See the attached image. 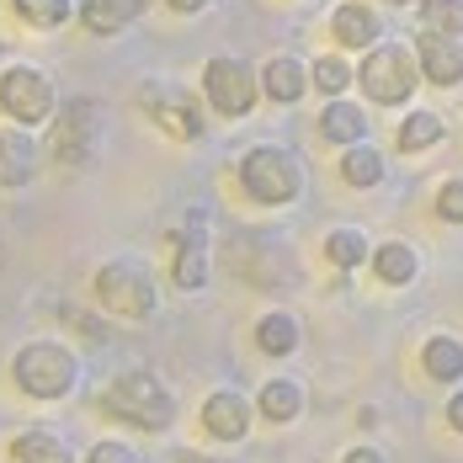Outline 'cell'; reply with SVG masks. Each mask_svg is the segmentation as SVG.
<instances>
[{"instance_id": "obj_1", "label": "cell", "mask_w": 463, "mask_h": 463, "mask_svg": "<svg viewBox=\"0 0 463 463\" xmlns=\"http://www.w3.org/2000/svg\"><path fill=\"white\" fill-rule=\"evenodd\" d=\"M11 383L27 394V400H64V394H75V383H80V357L64 346V341H53V335H38V341H22L16 346V357H11Z\"/></svg>"}, {"instance_id": "obj_2", "label": "cell", "mask_w": 463, "mask_h": 463, "mask_svg": "<svg viewBox=\"0 0 463 463\" xmlns=\"http://www.w3.org/2000/svg\"><path fill=\"white\" fill-rule=\"evenodd\" d=\"M101 405H107V416L128 420V426H139V431H165V426L176 420V394H171L149 368H123L107 383Z\"/></svg>"}, {"instance_id": "obj_3", "label": "cell", "mask_w": 463, "mask_h": 463, "mask_svg": "<svg viewBox=\"0 0 463 463\" xmlns=\"http://www.w3.org/2000/svg\"><path fill=\"white\" fill-rule=\"evenodd\" d=\"M91 288H96V298H101V309L118 315V320H149L155 304H160V282L149 272V261H139V256H112V261H101Z\"/></svg>"}, {"instance_id": "obj_4", "label": "cell", "mask_w": 463, "mask_h": 463, "mask_svg": "<svg viewBox=\"0 0 463 463\" xmlns=\"http://www.w3.org/2000/svg\"><path fill=\"white\" fill-rule=\"evenodd\" d=\"M240 186H245L250 203L282 208V203H298V197H304V165H298V155L282 149V144H256V149H245V160H240Z\"/></svg>"}, {"instance_id": "obj_5", "label": "cell", "mask_w": 463, "mask_h": 463, "mask_svg": "<svg viewBox=\"0 0 463 463\" xmlns=\"http://www.w3.org/2000/svg\"><path fill=\"white\" fill-rule=\"evenodd\" d=\"M0 112L22 128H43L59 112V91L38 64H5L0 70Z\"/></svg>"}, {"instance_id": "obj_6", "label": "cell", "mask_w": 463, "mask_h": 463, "mask_svg": "<svg viewBox=\"0 0 463 463\" xmlns=\"http://www.w3.org/2000/svg\"><path fill=\"white\" fill-rule=\"evenodd\" d=\"M416 64L420 59L405 43H373L368 59L357 64V86L378 107H400V101H411V91H416Z\"/></svg>"}, {"instance_id": "obj_7", "label": "cell", "mask_w": 463, "mask_h": 463, "mask_svg": "<svg viewBox=\"0 0 463 463\" xmlns=\"http://www.w3.org/2000/svg\"><path fill=\"white\" fill-rule=\"evenodd\" d=\"M96 139H101V107H96L91 96L59 101V112L48 123V155L59 165H86L96 155Z\"/></svg>"}, {"instance_id": "obj_8", "label": "cell", "mask_w": 463, "mask_h": 463, "mask_svg": "<svg viewBox=\"0 0 463 463\" xmlns=\"http://www.w3.org/2000/svg\"><path fill=\"white\" fill-rule=\"evenodd\" d=\"M203 96H208V107L219 118H245L256 107V96H261V75L234 53H213L203 64Z\"/></svg>"}, {"instance_id": "obj_9", "label": "cell", "mask_w": 463, "mask_h": 463, "mask_svg": "<svg viewBox=\"0 0 463 463\" xmlns=\"http://www.w3.org/2000/svg\"><path fill=\"white\" fill-rule=\"evenodd\" d=\"M139 107L171 134V139H203V107H197V96L182 91V86H171V80H144L139 86Z\"/></svg>"}, {"instance_id": "obj_10", "label": "cell", "mask_w": 463, "mask_h": 463, "mask_svg": "<svg viewBox=\"0 0 463 463\" xmlns=\"http://www.w3.org/2000/svg\"><path fill=\"white\" fill-rule=\"evenodd\" d=\"M250 416H256V405L245 394H234V389H213L203 400V431L219 437V442H240L250 431Z\"/></svg>"}, {"instance_id": "obj_11", "label": "cell", "mask_w": 463, "mask_h": 463, "mask_svg": "<svg viewBox=\"0 0 463 463\" xmlns=\"http://www.w3.org/2000/svg\"><path fill=\"white\" fill-rule=\"evenodd\" d=\"M416 59H420V75H426L431 86H463V43H458V33H420Z\"/></svg>"}, {"instance_id": "obj_12", "label": "cell", "mask_w": 463, "mask_h": 463, "mask_svg": "<svg viewBox=\"0 0 463 463\" xmlns=\"http://www.w3.org/2000/svg\"><path fill=\"white\" fill-rule=\"evenodd\" d=\"M171 282L197 293L208 288V230L197 219H186V230L176 234V250H171Z\"/></svg>"}, {"instance_id": "obj_13", "label": "cell", "mask_w": 463, "mask_h": 463, "mask_svg": "<svg viewBox=\"0 0 463 463\" xmlns=\"http://www.w3.org/2000/svg\"><path fill=\"white\" fill-rule=\"evenodd\" d=\"M38 144H33V134L22 128V123H0V186L5 192H16V186H27L33 176H38Z\"/></svg>"}, {"instance_id": "obj_14", "label": "cell", "mask_w": 463, "mask_h": 463, "mask_svg": "<svg viewBox=\"0 0 463 463\" xmlns=\"http://www.w3.org/2000/svg\"><path fill=\"white\" fill-rule=\"evenodd\" d=\"M5 463H75L70 442L48 426H22L11 442H5Z\"/></svg>"}, {"instance_id": "obj_15", "label": "cell", "mask_w": 463, "mask_h": 463, "mask_svg": "<svg viewBox=\"0 0 463 463\" xmlns=\"http://www.w3.org/2000/svg\"><path fill=\"white\" fill-rule=\"evenodd\" d=\"M144 11V0H80V27L91 33V38H118L123 27H134Z\"/></svg>"}, {"instance_id": "obj_16", "label": "cell", "mask_w": 463, "mask_h": 463, "mask_svg": "<svg viewBox=\"0 0 463 463\" xmlns=\"http://www.w3.org/2000/svg\"><path fill=\"white\" fill-rule=\"evenodd\" d=\"M309 86H315V75H309L293 53H272V59L261 64V91L272 96V101H282V107H288V101H298Z\"/></svg>"}, {"instance_id": "obj_17", "label": "cell", "mask_w": 463, "mask_h": 463, "mask_svg": "<svg viewBox=\"0 0 463 463\" xmlns=\"http://www.w3.org/2000/svg\"><path fill=\"white\" fill-rule=\"evenodd\" d=\"M330 33H335V43H346V48H373L378 43V33H383V22L373 16V5L346 0V5L330 11Z\"/></svg>"}, {"instance_id": "obj_18", "label": "cell", "mask_w": 463, "mask_h": 463, "mask_svg": "<svg viewBox=\"0 0 463 463\" xmlns=\"http://www.w3.org/2000/svg\"><path fill=\"white\" fill-rule=\"evenodd\" d=\"M320 134L330 144H363L368 139V112L357 107V101H341V96H330L320 112Z\"/></svg>"}, {"instance_id": "obj_19", "label": "cell", "mask_w": 463, "mask_h": 463, "mask_svg": "<svg viewBox=\"0 0 463 463\" xmlns=\"http://www.w3.org/2000/svg\"><path fill=\"white\" fill-rule=\"evenodd\" d=\"M256 411L267 420H278V426H288V420L304 416V389H298L293 378H267L261 394H256Z\"/></svg>"}, {"instance_id": "obj_20", "label": "cell", "mask_w": 463, "mask_h": 463, "mask_svg": "<svg viewBox=\"0 0 463 463\" xmlns=\"http://www.w3.org/2000/svg\"><path fill=\"white\" fill-rule=\"evenodd\" d=\"M373 272H378V282H389V288H405V282H416L420 256L405 240H383V245L373 250Z\"/></svg>"}, {"instance_id": "obj_21", "label": "cell", "mask_w": 463, "mask_h": 463, "mask_svg": "<svg viewBox=\"0 0 463 463\" xmlns=\"http://www.w3.org/2000/svg\"><path fill=\"white\" fill-rule=\"evenodd\" d=\"M420 368L431 373V378H442V383H458V378H463V346H458V335H431V341L420 346Z\"/></svg>"}, {"instance_id": "obj_22", "label": "cell", "mask_w": 463, "mask_h": 463, "mask_svg": "<svg viewBox=\"0 0 463 463\" xmlns=\"http://www.w3.org/2000/svg\"><path fill=\"white\" fill-rule=\"evenodd\" d=\"M16 22H27L33 33H59L75 16V0H11Z\"/></svg>"}, {"instance_id": "obj_23", "label": "cell", "mask_w": 463, "mask_h": 463, "mask_svg": "<svg viewBox=\"0 0 463 463\" xmlns=\"http://www.w3.org/2000/svg\"><path fill=\"white\" fill-rule=\"evenodd\" d=\"M256 346L267 352V357H288V352H298V320L293 315H261L256 320Z\"/></svg>"}, {"instance_id": "obj_24", "label": "cell", "mask_w": 463, "mask_h": 463, "mask_svg": "<svg viewBox=\"0 0 463 463\" xmlns=\"http://www.w3.org/2000/svg\"><path fill=\"white\" fill-rule=\"evenodd\" d=\"M325 256L341 267V272H352V267H363L373 256V245H368V234L363 230H352V224H341V230H330L325 234Z\"/></svg>"}, {"instance_id": "obj_25", "label": "cell", "mask_w": 463, "mask_h": 463, "mask_svg": "<svg viewBox=\"0 0 463 463\" xmlns=\"http://www.w3.org/2000/svg\"><path fill=\"white\" fill-rule=\"evenodd\" d=\"M341 176H346V186H378L383 182V155H378L373 144H346Z\"/></svg>"}, {"instance_id": "obj_26", "label": "cell", "mask_w": 463, "mask_h": 463, "mask_svg": "<svg viewBox=\"0 0 463 463\" xmlns=\"http://www.w3.org/2000/svg\"><path fill=\"white\" fill-rule=\"evenodd\" d=\"M442 139V118H437V112H411V118H405V123H400V149H405V155H420V149H431V144Z\"/></svg>"}, {"instance_id": "obj_27", "label": "cell", "mask_w": 463, "mask_h": 463, "mask_svg": "<svg viewBox=\"0 0 463 463\" xmlns=\"http://www.w3.org/2000/svg\"><path fill=\"white\" fill-rule=\"evenodd\" d=\"M309 75H315V86H320L325 96H341L346 86H352V75H357V70H352L346 59L325 53V59H315V64H309Z\"/></svg>"}, {"instance_id": "obj_28", "label": "cell", "mask_w": 463, "mask_h": 463, "mask_svg": "<svg viewBox=\"0 0 463 463\" xmlns=\"http://www.w3.org/2000/svg\"><path fill=\"white\" fill-rule=\"evenodd\" d=\"M426 33H463V0H420Z\"/></svg>"}, {"instance_id": "obj_29", "label": "cell", "mask_w": 463, "mask_h": 463, "mask_svg": "<svg viewBox=\"0 0 463 463\" xmlns=\"http://www.w3.org/2000/svg\"><path fill=\"white\" fill-rule=\"evenodd\" d=\"M437 213H442L448 224H463V176L442 182V192H437Z\"/></svg>"}, {"instance_id": "obj_30", "label": "cell", "mask_w": 463, "mask_h": 463, "mask_svg": "<svg viewBox=\"0 0 463 463\" xmlns=\"http://www.w3.org/2000/svg\"><path fill=\"white\" fill-rule=\"evenodd\" d=\"M86 463H139V453H134L128 442H118V437H107V442H96L91 453H86Z\"/></svg>"}, {"instance_id": "obj_31", "label": "cell", "mask_w": 463, "mask_h": 463, "mask_svg": "<svg viewBox=\"0 0 463 463\" xmlns=\"http://www.w3.org/2000/svg\"><path fill=\"white\" fill-rule=\"evenodd\" d=\"M448 426H453V431H463V389L448 400Z\"/></svg>"}, {"instance_id": "obj_32", "label": "cell", "mask_w": 463, "mask_h": 463, "mask_svg": "<svg viewBox=\"0 0 463 463\" xmlns=\"http://www.w3.org/2000/svg\"><path fill=\"white\" fill-rule=\"evenodd\" d=\"M171 11H182V16H197V11H208V0H165Z\"/></svg>"}, {"instance_id": "obj_33", "label": "cell", "mask_w": 463, "mask_h": 463, "mask_svg": "<svg viewBox=\"0 0 463 463\" xmlns=\"http://www.w3.org/2000/svg\"><path fill=\"white\" fill-rule=\"evenodd\" d=\"M346 463H389V458H383V453H373V448H352Z\"/></svg>"}, {"instance_id": "obj_34", "label": "cell", "mask_w": 463, "mask_h": 463, "mask_svg": "<svg viewBox=\"0 0 463 463\" xmlns=\"http://www.w3.org/2000/svg\"><path fill=\"white\" fill-rule=\"evenodd\" d=\"M389 5H411V0H389Z\"/></svg>"}]
</instances>
